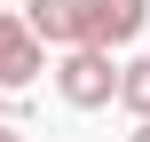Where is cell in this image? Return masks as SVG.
I'll list each match as a JSON object with an SVG mask.
<instances>
[{
	"mask_svg": "<svg viewBox=\"0 0 150 142\" xmlns=\"http://www.w3.org/2000/svg\"><path fill=\"white\" fill-rule=\"evenodd\" d=\"M119 79H127V71H111V47H71V55L55 63V95H63L71 111L119 103Z\"/></svg>",
	"mask_w": 150,
	"mask_h": 142,
	"instance_id": "obj_1",
	"label": "cell"
},
{
	"mask_svg": "<svg viewBox=\"0 0 150 142\" xmlns=\"http://www.w3.org/2000/svg\"><path fill=\"white\" fill-rule=\"evenodd\" d=\"M40 71H47V40L16 8H0V87H32Z\"/></svg>",
	"mask_w": 150,
	"mask_h": 142,
	"instance_id": "obj_2",
	"label": "cell"
},
{
	"mask_svg": "<svg viewBox=\"0 0 150 142\" xmlns=\"http://www.w3.org/2000/svg\"><path fill=\"white\" fill-rule=\"evenodd\" d=\"M24 24L47 40V47H87V0H24Z\"/></svg>",
	"mask_w": 150,
	"mask_h": 142,
	"instance_id": "obj_3",
	"label": "cell"
},
{
	"mask_svg": "<svg viewBox=\"0 0 150 142\" xmlns=\"http://www.w3.org/2000/svg\"><path fill=\"white\" fill-rule=\"evenodd\" d=\"M150 24V0H87V47H127Z\"/></svg>",
	"mask_w": 150,
	"mask_h": 142,
	"instance_id": "obj_4",
	"label": "cell"
},
{
	"mask_svg": "<svg viewBox=\"0 0 150 142\" xmlns=\"http://www.w3.org/2000/svg\"><path fill=\"white\" fill-rule=\"evenodd\" d=\"M119 103L134 111V126L150 119V55H134V63H127V79H119Z\"/></svg>",
	"mask_w": 150,
	"mask_h": 142,
	"instance_id": "obj_5",
	"label": "cell"
},
{
	"mask_svg": "<svg viewBox=\"0 0 150 142\" xmlns=\"http://www.w3.org/2000/svg\"><path fill=\"white\" fill-rule=\"evenodd\" d=\"M0 142H24V134H16V126H0Z\"/></svg>",
	"mask_w": 150,
	"mask_h": 142,
	"instance_id": "obj_6",
	"label": "cell"
},
{
	"mask_svg": "<svg viewBox=\"0 0 150 142\" xmlns=\"http://www.w3.org/2000/svg\"><path fill=\"white\" fill-rule=\"evenodd\" d=\"M134 142H150V119H142V126H134Z\"/></svg>",
	"mask_w": 150,
	"mask_h": 142,
	"instance_id": "obj_7",
	"label": "cell"
}]
</instances>
